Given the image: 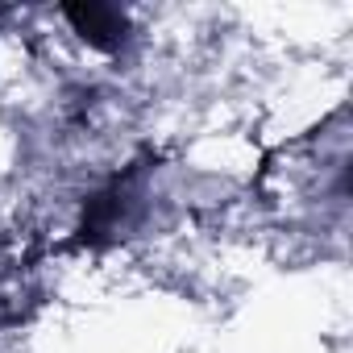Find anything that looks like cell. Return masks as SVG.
<instances>
[{"label": "cell", "mask_w": 353, "mask_h": 353, "mask_svg": "<svg viewBox=\"0 0 353 353\" xmlns=\"http://www.w3.org/2000/svg\"><path fill=\"white\" fill-rule=\"evenodd\" d=\"M67 17H71V26L79 30V38L92 42V46L112 50V46L125 38V13H117V9L88 5V9H67Z\"/></svg>", "instance_id": "cell-1"}]
</instances>
